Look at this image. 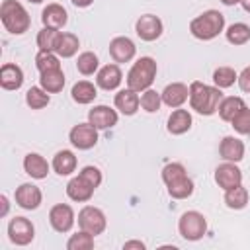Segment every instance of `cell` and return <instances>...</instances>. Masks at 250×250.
I'll use <instances>...</instances> for the list:
<instances>
[{
  "label": "cell",
  "mask_w": 250,
  "mask_h": 250,
  "mask_svg": "<svg viewBox=\"0 0 250 250\" xmlns=\"http://www.w3.org/2000/svg\"><path fill=\"white\" fill-rule=\"evenodd\" d=\"M137 53V47L135 43L125 37V35H119V37H113L109 41V55L115 62H129Z\"/></svg>",
  "instance_id": "4fadbf2b"
},
{
  "label": "cell",
  "mask_w": 250,
  "mask_h": 250,
  "mask_svg": "<svg viewBox=\"0 0 250 250\" xmlns=\"http://www.w3.org/2000/svg\"><path fill=\"white\" fill-rule=\"evenodd\" d=\"M170 135H184L191 129V113L188 109H180L176 107L170 117H168V125H166Z\"/></svg>",
  "instance_id": "7402d4cb"
},
{
  "label": "cell",
  "mask_w": 250,
  "mask_h": 250,
  "mask_svg": "<svg viewBox=\"0 0 250 250\" xmlns=\"http://www.w3.org/2000/svg\"><path fill=\"white\" fill-rule=\"evenodd\" d=\"M59 37H61V31H59V29L43 27V29L37 33V47H39V51H55Z\"/></svg>",
  "instance_id": "836d02e7"
},
{
  "label": "cell",
  "mask_w": 250,
  "mask_h": 250,
  "mask_svg": "<svg viewBox=\"0 0 250 250\" xmlns=\"http://www.w3.org/2000/svg\"><path fill=\"white\" fill-rule=\"evenodd\" d=\"M215 182H217V186L221 188V189H230V188H234V186H238V184H242V172H240V168L236 166V162H223V164H219L217 166V170H215Z\"/></svg>",
  "instance_id": "8fae6325"
},
{
  "label": "cell",
  "mask_w": 250,
  "mask_h": 250,
  "mask_svg": "<svg viewBox=\"0 0 250 250\" xmlns=\"http://www.w3.org/2000/svg\"><path fill=\"white\" fill-rule=\"evenodd\" d=\"M225 6H234V4H240V0H221Z\"/></svg>",
  "instance_id": "7dc6e473"
},
{
  "label": "cell",
  "mask_w": 250,
  "mask_h": 250,
  "mask_svg": "<svg viewBox=\"0 0 250 250\" xmlns=\"http://www.w3.org/2000/svg\"><path fill=\"white\" fill-rule=\"evenodd\" d=\"M39 86L49 92V94H59L62 88H64V74L61 68L57 70H47V72H41L39 76Z\"/></svg>",
  "instance_id": "484cf974"
},
{
  "label": "cell",
  "mask_w": 250,
  "mask_h": 250,
  "mask_svg": "<svg viewBox=\"0 0 250 250\" xmlns=\"http://www.w3.org/2000/svg\"><path fill=\"white\" fill-rule=\"evenodd\" d=\"M16 203L25 209V211H33L41 205V199H43V193L41 189L35 186V184H21L20 188H16Z\"/></svg>",
  "instance_id": "7c38bea8"
},
{
  "label": "cell",
  "mask_w": 250,
  "mask_h": 250,
  "mask_svg": "<svg viewBox=\"0 0 250 250\" xmlns=\"http://www.w3.org/2000/svg\"><path fill=\"white\" fill-rule=\"evenodd\" d=\"M143 96H141V107L146 111V113H154V111H158L160 109V105H162V94H158L156 90H152V88H148V90H145V92H141Z\"/></svg>",
  "instance_id": "74e56055"
},
{
  "label": "cell",
  "mask_w": 250,
  "mask_h": 250,
  "mask_svg": "<svg viewBox=\"0 0 250 250\" xmlns=\"http://www.w3.org/2000/svg\"><path fill=\"white\" fill-rule=\"evenodd\" d=\"M27 2H33V4H41L43 0H27Z\"/></svg>",
  "instance_id": "c3c4849f"
},
{
  "label": "cell",
  "mask_w": 250,
  "mask_h": 250,
  "mask_svg": "<svg viewBox=\"0 0 250 250\" xmlns=\"http://www.w3.org/2000/svg\"><path fill=\"white\" fill-rule=\"evenodd\" d=\"M78 227L90 234H102L107 227V219L104 215V211L100 207H94V205H86L80 209L78 213Z\"/></svg>",
  "instance_id": "8992f818"
},
{
  "label": "cell",
  "mask_w": 250,
  "mask_h": 250,
  "mask_svg": "<svg viewBox=\"0 0 250 250\" xmlns=\"http://www.w3.org/2000/svg\"><path fill=\"white\" fill-rule=\"evenodd\" d=\"M123 248H125V250H131V248L145 250V242H141V240H129V242H125V244H123Z\"/></svg>",
  "instance_id": "7bdbcfd3"
},
{
  "label": "cell",
  "mask_w": 250,
  "mask_h": 250,
  "mask_svg": "<svg viewBox=\"0 0 250 250\" xmlns=\"http://www.w3.org/2000/svg\"><path fill=\"white\" fill-rule=\"evenodd\" d=\"M74 221H76L74 211L66 203H57L49 211V223L57 232H68L74 227Z\"/></svg>",
  "instance_id": "30bf717a"
},
{
  "label": "cell",
  "mask_w": 250,
  "mask_h": 250,
  "mask_svg": "<svg viewBox=\"0 0 250 250\" xmlns=\"http://www.w3.org/2000/svg\"><path fill=\"white\" fill-rule=\"evenodd\" d=\"M246 104H244V100L242 98H238V96H229V98H223V102L219 104V117L223 119V121H232L234 119V115L244 107Z\"/></svg>",
  "instance_id": "83f0119b"
},
{
  "label": "cell",
  "mask_w": 250,
  "mask_h": 250,
  "mask_svg": "<svg viewBox=\"0 0 250 250\" xmlns=\"http://www.w3.org/2000/svg\"><path fill=\"white\" fill-rule=\"evenodd\" d=\"M66 248L68 250H92L94 248V234L80 229V232H76L68 238Z\"/></svg>",
  "instance_id": "8d00e7d4"
},
{
  "label": "cell",
  "mask_w": 250,
  "mask_h": 250,
  "mask_svg": "<svg viewBox=\"0 0 250 250\" xmlns=\"http://www.w3.org/2000/svg\"><path fill=\"white\" fill-rule=\"evenodd\" d=\"M35 236V227L25 217H14L8 223V238L16 246H27Z\"/></svg>",
  "instance_id": "ba28073f"
},
{
  "label": "cell",
  "mask_w": 250,
  "mask_h": 250,
  "mask_svg": "<svg viewBox=\"0 0 250 250\" xmlns=\"http://www.w3.org/2000/svg\"><path fill=\"white\" fill-rule=\"evenodd\" d=\"M225 203H227L229 209H234V211L244 209V207L248 205V189H246L242 184H238V186L227 189V191H225Z\"/></svg>",
  "instance_id": "f1b7e54d"
},
{
  "label": "cell",
  "mask_w": 250,
  "mask_h": 250,
  "mask_svg": "<svg viewBox=\"0 0 250 250\" xmlns=\"http://www.w3.org/2000/svg\"><path fill=\"white\" fill-rule=\"evenodd\" d=\"M88 121L100 131V129H111L117 125V111L109 105H94L88 111Z\"/></svg>",
  "instance_id": "9a60e30c"
},
{
  "label": "cell",
  "mask_w": 250,
  "mask_h": 250,
  "mask_svg": "<svg viewBox=\"0 0 250 250\" xmlns=\"http://www.w3.org/2000/svg\"><path fill=\"white\" fill-rule=\"evenodd\" d=\"M68 141L72 143V146H76L78 150H90L96 146L98 143V129L88 121V123H78L70 129L68 133Z\"/></svg>",
  "instance_id": "52a82bcc"
},
{
  "label": "cell",
  "mask_w": 250,
  "mask_h": 250,
  "mask_svg": "<svg viewBox=\"0 0 250 250\" xmlns=\"http://www.w3.org/2000/svg\"><path fill=\"white\" fill-rule=\"evenodd\" d=\"M162 104H166L168 107H182L188 100H189V88L182 82H172L168 84L162 92Z\"/></svg>",
  "instance_id": "2e32d148"
},
{
  "label": "cell",
  "mask_w": 250,
  "mask_h": 250,
  "mask_svg": "<svg viewBox=\"0 0 250 250\" xmlns=\"http://www.w3.org/2000/svg\"><path fill=\"white\" fill-rule=\"evenodd\" d=\"M238 80V74L234 72V68H230V66H219V68H215V72H213V82H215V86L217 88H230L234 82Z\"/></svg>",
  "instance_id": "d590c367"
},
{
  "label": "cell",
  "mask_w": 250,
  "mask_h": 250,
  "mask_svg": "<svg viewBox=\"0 0 250 250\" xmlns=\"http://www.w3.org/2000/svg\"><path fill=\"white\" fill-rule=\"evenodd\" d=\"M156 70H158V66L152 57L137 59V62H133V66L127 72V88H131L135 92L148 90L156 78Z\"/></svg>",
  "instance_id": "277c9868"
},
{
  "label": "cell",
  "mask_w": 250,
  "mask_h": 250,
  "mask_svg": "<svg viewBox=\"0 0 250 250\" xmlns=\"http://www.w3.org/2000/svg\"><path fill=\"white\" fill-rule=\"evenodd\" d=\"M135 31H137V35L143 41H156L162 35L164 25H162V20L158 16H154V14H143L135 21Z\"/></svg>",
  "instance_id": "9c48e42d"
},
{
  "label": "cell",
  "mask_w": 250,
  "mask_h": 250,
  "mask_svg": "<svg viewBox=\"0 0 250 250\" xmlns=\"http://www.w3.org/2000/svg\"><path fill=\"white\" fill-rule=\"evenodd\" d=\"M238 86H240V90L242 92H248L250 94V66H246L240 74H238Z\"/></svg>",
  "instance_id": "b9f144b4"
},
{
  "label": "cell",
  "mask_w": 250,
  "mask_h": 250,
  "mask_svg": "<svg viewBox=\"0 0 250 250\" xmlns=\"http://www.w3.org/2000/svg\"><path fill=\"white\" fill-rule=\"evenodd\" d=\"M225 35H227V41L230 45H246L250 41V25L242 23V21H236V23L227 27Z\"/></svg>",
  "instance_id": "f546056e"
},
{
  "label": "cell",
  "mask_w": 250,
  "mask_h": 250,
  "mask_svg": "<svg viewBox=\"0 0 250 250\" xmlns=\"http://www.w3.org/2000/svg\"><path fill=\"white\" fill-rule=\"evenodd\" d=\"M98 66H100V61H98V55L92 53V51H84L78 55V61H76V68L80 74L84 76H92L94 72H98Z\"/></svg>",
  "instance_id": "1f68e13d"
},
{
  "label": "cell",
  "mask_w": 250,
  "mask_h": 250,
  "mask_svg": "<svg viewBox=\"0 0 250 250\" xmlns=\"http://www.w3.org/2000/svg\"><path fill=\"white\" fill-rule=\"evenodd\" d=\"M70 96H72V100H74L76 104L86 105V104H92V102L96 100L98 88H96L92 82H88V80H78V82L72 86Z\"/></svg>",
  "instance_id": "cb8c5ba5"
},
{
  "label": "cell",
  "mask_w": 250,
  "mask_h": 250,
  "mask_svg": "<svg viewBox=\"0 0 250 250\" xmlns=\"http://www.w3.org/2000/svg\"><path fill=\"white\" fill-rule=\"evenodd\" d=\"M41 21L43 27H53V29H62L68 21V14L61 4H47L41 12Z\"/></svg>",
  "instance_id": "e0dca14e"
},
{
  "label": "cell",
  "mask_w": 250,
  "mask_h": 250,
  "mask_svg": "<svg viewBox=\"0 0 250 250\" xmlns=\"http://www.w3.org/2000/svg\"><path fill=\"white\" fill-rule=\"evenodd\" d=\"M113 104H115V107H117L123 115H135L137 109H139V105H141V98H139V94H137L135 90L125 88V90H119V92L115 94Z\"/></svg>",
  "instance_id": "d6986e66"
},
{
  "label": "cell",
  "mask_w": 250,
  "mask_h": 250,
  "mask_svg": "<svg viewBox=\"0 0 250 250\" xmlns=\"http://www.w3.org/2000/svg\"><path fill=\"white\" fill-rule=\"evenodd\" d=\"M78 47H80V41H78V37H76L74 33L61 31V37H59V41H57L55 53H57L61 59H70V57L76 55Z\"/></svg>",
  "instance_id": "4316f807"
},
{
  "label": "cell",
  "mask_w": 250,
  "mask_h": 250,
  "mask_svg": "<svg viewBox=\"0 0 250 250\" xmlns=\"http://www.w3.org/2000/svg\"><path fill=\"white\" fill-rule=\"evenodd\" d=\"M0 20L12 35H21L29 29L31 18L18 0H4L0 4Z\"/></svg>",
  "instance_id": "3957f363"
},
{
  "label": "cell",
  "mask_w": 250,
  "mask_h": 250,
  "mask_svg": "<svg viewBox=\"0 0 250 250\" xmlns=\"http://www.w3.org/2000/svg\"><path fill=\"white\" fill-rule=\"evenodd\" d=\"M230 123H232V127H234L236 133H240V135H250V107L244 105V107L234 115V119H232Z\"/></svg>",
  "instance_id": "ab89813d"
},
{
  "label": "cell",
  "mask_w": 250,
  "mask_h": 250,
  "mask_svg": "<svg viewBox=\"0 0 250 250\" xmlns=\"http://www.w3.org/2000/svg\"><path fill=\"white\" fill-rule=\"evenodd\" d=\"M82 180H86L94 189L96 188H100V184H102V172H100V168H96V166H84L82 170H80V174H78Z\"/></svg>",
  "instance_id": "60d3db41"
},
{
  "label": "cell",
  "mask_w": 250,
  "mask_h": 250,
  "mask_svg": "<svg viewBox=\"0 0 250 250\" xmlns=\"http://www.w3.org/2000/svg\"><path fill=\"white\" fill-rule=\"evenodd\" d=\"M49 102H51L49 92H45L41 86H33V88H29L27 94H25V104H27L31 109H43Z\"/></svg>",
  "instance_id": "e575fe53"
},
{
  "label": "cell",
  "mask_w": 250,
  "mask_h": 250,
  "mask_svg": "<svg viewBox=\"0 0 250 250\" xmlns=\"http://www.w3.org/2000/svg\"><path fill=\"white\" fill-rule=\"evenodd\" d=\"M66 195L72 199V201H78V203H84V201H90L92 195H94V188L82 180L80 176L72 178L68 184H66Z\"/></svg>",
  "instance_id": "603a6c76"
},
{
  "label": "cell",
  "mask_w": 250,
  "mask_h": 250,
  "mask_svg": "<svg viewBox=\"0 0 250 250\" xmlns=\"http://www.w3.org/2000/svg\"><path fill=\"white\" fill-rule=\"evenodd\" d=\"M49 168H51L49 162H47L41 154H37V152H29V154H25V158H23V170H25V174L31 176L33 180H43V178H47Z\"/></svg>",
  "instance_id": "ffe728a7"
},
{
  "label": "cell",
  "mask_w": 250,
  "mask_h": 250,
  "mask_svg": "<svg viewBox=\"0 0 250 250\" xmlns=\"http://www.w3.org/2000/svg\"><path fill=\"white\" fill-rule=\"evenodd\" d=\"M123 80V72L117 64H105L96 72V86L102 90H117Z\"/></svg>",
  "instance_id": "5bb4252c"
},
{
  "label": "cell",
  "mask_w": 250,
  "mask_h": 250,
  "mask_svg": "<svg viewBox=\"0 0 250 250\" xmlns=\"http://www.w3.org/2000/svg\"><path fill=\"white\" fill-rule=\"evenodd\" d=\"M184 176H188V172H186L184 164H180V162H170V164H166L162 168V180H164L166 186L170 182H176V180L184 178Z\"/></svg>",
  "instance_id": "f35d334b"
},
{
  "label": "cell",
  "mask_w": 250,
  "mask_h": 250,
  "mask_svg": "<svg viewBox=\"0 0 250 250\" xmlns=\"http://www.w3.org/2000/svg\"><path fill=\"white\" fill-rule=\"evenodd\" d=\"M70 2H72L76 8H88V6H90L94 0H70Z\"/></svg>",
  "instance_id": "f6af8a7d"
},
{
  "label": "cell",
  "mask_w": 250,
  "mask_h": 250,
  "mask_svg": "<svg viewBox=\"0 0 250 250\" xmlns=\"http://www.w3.org/2000/svg\"><path fill=\"white\" fill-rule=\"evenodd\" d=\"M219 154L227 162H240L244 158V143L236 137H225L219 145Z\"/></svg>",
  "instance_id": "44dd1931"
},
{
  "label": "cell",
  "mask_w": 250,
  "mask_h": 250,
  "mask_svg": "<svg viewBox=\"0 0 250 250\" xmlns=\"http://www.w3.org/2000/svg\"><path fill=\"white\" fill-rule=\"evenodd\" d=\"M0 203H2V211H0V217H6V215H8V207H10V203H8V197H6V195H0Z\"/></svg>",
  "instance_id": "ee69618b"
},
{
  "label": "cell",
  "mask_w": 250,
  "mask_h": 250,
  "mask_svg": "<svg viewBox=\"0 0 250 250\" xmlns=\"http://www.w3.org/2000/svg\"><path fill=\"white\" fill-rule=\"evenodd\" d=\"M59 55L55 51H39L35 55V66L39 72H47V70H57L61 68V62H59Z\"/></svg>",
  "instance_id": "d6a6232c"
},
{
  "label": "cell",
  "mask_w": 250,
  "mask_h": 250,
  "mask_svg": "<svg viewBox=\"0 0 250 250\" xmlns=\"http://www.w3.org/2000/svg\"><path fill=\"white\" fill-rule=\"evenodd\" d=\"M166 188H168V195L172 199H188L193 193V182L189 176H184L176 182H170Z\"/></svg>",
  "instance_id": "4dcf8cb0"
},
{
  "label": "cell",
  "mask_w": 250,
  "mask_h": 250,
  "mask_svg": "<svg viewBox=\"0 0 250 250\" xmlns=\"http://www.w3.org/2000/svg\"><path fill=\"white\" fill-rule=\"evenodd\" d=\"M53 170L59 176H70L76 170V156L72 150H59L53 156Z\"/></svg>",
  "instance_id": "d4e9b609"
},
{
  "label": "cell",
  "mask_w": 250,
  "mask_h": 250,
  "mask_svg": "<svg viewBox=\"0 0 250 250\" xmlns=\"http://www.w3.org/2000/svg\"><path fill=\"white\" fill-rule=\"evenodd\" d=\"M223 102V92L217 86H209L201 80H193L189 84V105L193 111L201 115H213Z\"/></svg>",
  "instance_id": "6da1fadb"
},
{
  "label": "cell",
  "mask_w": 250,
  "mask_h": 250,
  "mask_svg": "<svg viewBox=\"0 0 250 250\" xmlns=\"http://www.w3.org/2000/svg\"><path fill=\"white\" fill-rule=\"evenodd\" d=\"M178 230H180L182 238H186L189 242H195V240L205 236L207 221L199 211H186L178 221Z\"/></svg>",
  "instance_id": "5b68a950"
},
{
  "label": "cell",
  "mask_w": 250,
  "mask_h": 250,
  "mask_svg": "<svg viewBox=\"0 0 250 250\" xmlns=\"http://www.w3.org/2000/svg\"><path fill=\"white\" fill-rule=\"evenodd\" d=\"M23 84V70L14 64V62H6L0 68V86L4 90H20Z\"/></svg>",
  "instance_id": "ac0fdd59"
},
{
  "label": "cell",
  "mask_w": 250,
  "mask_h": 250,
  "mask_svg": "<svg viewBox=\"0 0 250 250\" xmlns=\"http://www.w3.org/2000/svg\"><path fill=\"white\" fill-rule=\"evenodd\" d=\"M240 6L244 8V12H248V14H250V0H240Z\"/></svg>",
  "instance_id": "bcb514c9"
},
{
  "label": "cell",
  "mask_w": 250,
  "mask_h": 250,
  "mask_svg": "<svg viewBox=\"0 0 250 250\" xmlns=\"http://www.w3.org/2000/svg\"><path fill=\"white\" fill-rule=\"evenodd\" d=\"M225 29V16L219 10H207L189 21V31L195 39L211 41Z\"/></svg>",
  "instance_id": "7a4b0ae2"
}]
</instances>
